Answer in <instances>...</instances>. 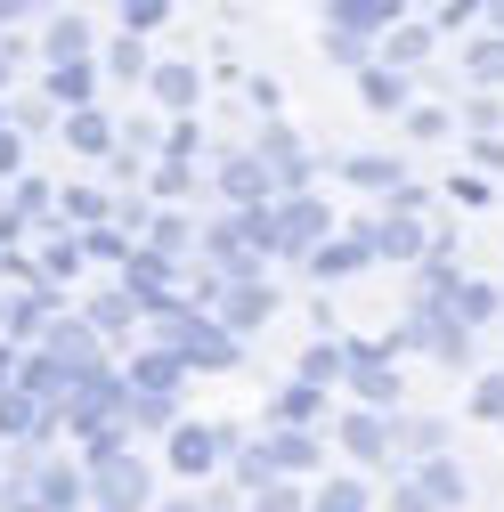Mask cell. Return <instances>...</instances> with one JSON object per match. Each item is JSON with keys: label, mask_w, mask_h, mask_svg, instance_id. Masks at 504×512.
Listing matches in <instances>:
<instances>
[{"label": "cell", "mask_w": 504, "mask_h": 512, "mask_svg": "<svg viewBox=\"0 0 504 512\" xmlns=\"http://www.w3.org/2000/svg\"><path fill=\"white\" fill-rule=\"evenodd\" d=\"M98 496H106V512H139V504H147V464L106 456V464H98Z\"/></svg>", "instance_id": "1"}, {"label": "cell", "mask_w": 504, "mask_h": 512, "mask_svg": "<svg viewBox=\"0 0 504 512\" xmlns=\"http://www.w3.org/2000/svg\"><path fill=\"white\" fill-rule=\"evenodd\" d=\"M407 504H464V472L456 464H423V480H415Z\"/></svg>", "instance_id": "2"}, {"label": "cell", "mask_w": 504, "mask_h": 512, "mask_svg": "<svg viewBox=\"0 0 504 512\" xmlns=\"http://www.w3.org/2000/svg\"><path fill=\"white\" fill-rule=\"evenodd\" d=\"M342 439H350V456H366V464H374V456H391V423H374V415H350Z\"/></svg>", "instance_id": "3"}, {"label": "cell", "mask_w": 504, "mask_h": 512, "mask_svg": "<svg viewBox=\"0 0 504 512\" xmlns=\"http://www.w3.org/2000/svg\"><path fill=\"white\" fill-rule=\"evenodd\" d=\"M326 228H334V220H326V204H293V212H285V228H269V236H277V244H309V236H326Z\"/></svg>", "instance_id": "4"}, {"label": "cell", "mask_w": 504, "mask_h": 512, "mask_svg": "<svg viewBox=\"0 0 504 512\" xmlns=\"http://www.w3.org/2000/svg\"><path fill=\"white\" fill-rule=\"evenodd\" d=\"M171 464H179V472H204V464H212V431H179V439H171Z\"/></svg>", "instance_id": "5"}, {"label": "cell", "mask_w": 504, "mask_h": 512, "mask_svg": "<svg viewBox=\"0 0 504 512\" xmlns=\"http://www.w3.org/2000/svg\"><path fill=\"white\" fill-rule=\"evenodd\" d=\"M155 98H163V106H187V98H196V74H179V66H163V74H155Z\"/></svg>", "instance_id": "6"}, {"label": "cell", "mask_w": 504, "mask_h": 512, "mask_svg": "<svg viewBox=\"0 0 504 512\" xmlns=\"http://www.w3.org/2000/svg\"><path fill=\"white\" fill-rule=\"evenodd\" d=\"M423 236H415V220H383V228H374V252H415Z\"/></svg>", "instance_id": "7"}, {"label": "cell", "mask_w": 504, "mask_h": 512, "mask_svg": "<svg viewBox=\"0 0 504 512\" xmlns=\"http://www.w3.org/2000/svg\"><path fill=\"white\" fill-rule=\"evenodd\" d=\"M318 512H366V488H358V480H334V488L318 496Z\"/></svg>", "instance_id": "8"}, {"label": "cell", "mask_w": 504, "mask_h": 512, "mask_svg": "<svg viewBox=\"0 0 504 512\" xmlns=\"http://www.w3.org/2000/svg\"><path fill=\"white\" fill-rule=\"evenodd\" d=\"M41 496H49V504H74V496H82V480H74V472H49V480H41Z\"/></svg>", "instance_id": "9"}, {"label": "cell", "mask_w": 504, "mask_h": 512, "mask_svg": "<svg viewBox=\"0 0 504 512\" xmlns=\"http://www.w3.org/2000/svg\"><path fill=\"white\" fill-rule=\"evenodd\" d=\"M480 74H504V41H480V57H472Z\"/></svg>", "instance_id": "10"}, {"label": "cell", "mask_w": 504, "mask_h": 512, "mask_svg": "<svg viewBox=\"0 0 504 512\" xmlns=\"http://www.w3.org/2000/svg\"><path fill=\"white\" fill-rule=\"evenodd\" d=\"M171 512H196V504H171Z\"/></svg>", "instance_id": "11"}]
</instances>
